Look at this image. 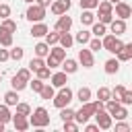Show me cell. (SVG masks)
<instances>
[{
  "instance_id": "cell-51",
  "label": "cell",
  "mask_w": 132,
  "mask_h": 132,
  "mask_svg": "<svg viewBox=\"0 0 132 132\" xmlns=\"http://www.w3.org/2000/svg\"><path fill=\"white\" fill-rule=\"evenodd\" d=\"M10 58V52L8 50H0V62H6Z\"/></svg>"
},
{
  "instance_id": "cell-34",
  "label": "cell",
  "mask_w": 132,
  "mask_h": 132,
  "mask_svg": "<svg viewBox=\"0 0 132 132\" xmlns=\"http://www.w3.org/2000/svg\"><path fill=\"white\" fill-rule=\"evenodd\" d=\"M58 41H60V31H54V33L47 31V35H45V43H47V45H56Z\"/></svg>"
},
{
  "instance_id": "cell-15",
  "label": "cell",
  "mask_w": 132,
  "mask_h": 132,
  "mask_svg": "<svg viewBox=\"0 0 132 132\" xmlns=\"http://www.w3.org/2000/svg\"><path fill=\"white\" fill-rule=\"evenodd\" d=\"M66 82H68V74H66L64 70H62V72L52 74V85H54V87H58V89H60V87H64Z\"/></svg>"
},
{
  "instance_id": "cell-7",
  "label": "cell",
  "mask_w": 132,
  "mask_h": 132,
  "mask_svg": "<svg viewBox=\"0 0 132 132\" xmlns=\"http://www.w3.org/2000/svg\"><path fill=\"white\" fill-rule=\"evenodd\" d=\"M113 10H116V16H118V19H124V21H126L128 16H132V8H130L126 2H122V0L113 4Z\"/></svg>"
},
{
  "instance_id": "cell-31",
  "label": "cell",
  "mask_w": 132,
  "mask_h": 132,
  "mask_svg": "<svg viewBox=\"0 0 132 132\" xmlns=\"http://www.w3.org/2000/svg\"><path fill=\"white\" fill-rule=\"evenodd\" d=\"M97 99L99 101H107V99H111V89H107V87H99V91H97Z\"/></svg>"
},
{
  "instance_id": "cell-42",
  "label": "cell",
  "mask_w": 132,
  "mask_h": 132,
  "mask_svg": "<svg viewBox=\"0 0 132 132\" xmlns=\"http://www.w3.org/2000/svg\"><path fill=\"white\" fill-rule=\"evenodd\" d=\"M111 21H113V14H111V12H99V23L109 25Z\"/></svg>"
},
{
  "instance_id": "cell-22",
  "label": "cell",
  "mask_w": 132,
  "mask_h": 132,
  "mask_svg": "<svg viewBox=\"0 0 132 132\" xmlns=\"http://www.w3.org/2000/svg\"><path fill=\"white\" fill-rule=\"evenodd\" d=\"M0 45H2V47H10V45H12V33L0 29Z\"/></svg>"
},
{
  "instance_id": "cell-53",
  "label": "cell",
  "mask_w": 132,
  "mask_h": 132,
  "mask_svg": "<svg viewBox=\"0 0 132 132\" xmlns=\"http://www.w3.org/2000/svg\"><path fill=\"white\" fill-rule=\"evenodd\" d=\"M35 2H37V4H39V6H43V8H47V6H50V2H52V0H35Z\"/></svg>"
},
{
  "instance_id": "cell-56",
  "label": "cell",
  "mask_w": 132,
  "mask_h": 132,
  "mask_svg": "<svg viewBox=\"0 0 132 132\" xmlns=\"http://www.w3.org/2000/svg\"><path fill=\"white\" fill-rule=\"evenodd\" d=\"M25 2H27V4H33V0H25Z\"/></svg>"
},
{
  "instance_id": "cell-55",
  "label": "cell",
  "mask_w": 132,
  "mask_h": 132,
  "mask_svg": "<svg viewBox=\"0 0 132 132\" xmlns=\"http://www.w3.org/2000/svg\"><path fill=\"white\" fill-rule=\"evenodd\" d=\"M109 2H111V4H116V2H120V0H109Z\"/></svg>"
},
{
  "instance_id": "cell-47",
  "label": "cell",
  "mask_w": 132,
  "mask_h": 132,
  "mask_svg": "<svg viewBox=\"0 0 132 132\" xmlns=\"http://www.w3.org/2000/svg\"><path fill=\"white\" fill-rule=\"evenodd\" d=\"M16 76H21L23 80H27V82H29V80H31V70H29V68H21V70L16 72Z\"/></svg>"
},
{
  "instance_id": "cell-17",
  "label": "cell",
  "mask_w": 132,
  "mask_h": 132,
  "mask_svg": "<svg viewBox=\"0 0 132 132\" xmlns=\"http://www.w3.org/2000/svg\"><path fill=\"white\" fill-rule=\"evenodd\" d=\"M58 43H60L62 47H66V50H68V47H72V43H74V37H72L68 31H60V41H58Z\"/></svg>"
},
{
  "instance_id": "cell-30",
  "label": "cell",
  "mask_w": 132,
  "mask_h": 132,
  "mask_svg": "<svg viewBox=\"0 0 132 132\" xmlns=\"http://www.w3.org/2000/svg\"><path fill=\"white\" fill-rule=\"evenodd\" d=\"M39 95H41V99H54V85H43V89L39 91Z\"/></svg>"
},
{
  "instance_id": "cell-1",
  "label": "cell",
  "mask_w": 132,
  "mask_h": 132,
  "mask_svg": "<svg viewBox=\"0 0 132 132\" xmlns=\"http://www.w3.org/2000/svg\"><path fill=\"white\" fill-rule=\"evenodd\" d=\"M93 116H95V101L93 103L87 101V103H82V107L78 111H74V122L76 124H87Z\"/></svg>"
},
{
  "instance_id": "cell-13",
  "label": "cell",
  "mask_w": 132,
  "mask_h": 132,
  "mask_svg": "<svg viewBox=\"0 0 132 132\" xmlns=\"http://www.w3.org/2000/svg\"><path fill=\"white\" fill-rule=\"evenodd\" d=\"M62 70H64L66 74H74V72L78 70V62L72 60V58H64V60H62Z\"/></svg>"
},
{
  "instance_id": "cell-38",
  "label": "cell",
  "mask_w": 132,
  "mask_h": 132,
  "mask_svg": "<svg viewBox=\"0 0 132 132\" xmlns=\"http://www.w3.org/2000/svg\"><path fill=\"white\" fill-rule=\"evenodd\" d=\"M99 12H113V4L109 2V0H103V2H99Z\"/></svg>"
},
{
  "instance_id": "cell-35",
  "label": "cell",
  "mask_w": 132,
  "mask_h": 132,
  "mask_svg": "<svg viewBox=\"0 0 132 132\" xmlns=\"http://www.w3.org/2000/svg\"><path fill=\"white\" fill-rule=\"evenodd\" d=\"M14 107H16V113H21V116H31V105H29V103H21V101H19Z\"/></svg>"
},
{
  "instance_id": "cell-52",
  "label": "cell",
  "mask_w": 132,
  "mask_h": 132,
  "mask_svg": "<svg viewBox=\"0 0 132 132\" xmlns=\"http://www.w3.org/2000/svg\"><path fill=\"white\" fill-rule=\"evenodd\" d=\"M85 130H87V132H97V130H99V126H97V124H87V126H85Z\"/></svg>"
},
{
  "instance_id": "cell-20",
  "label": "cell",
  "mask_w": 132,
  "mask_h": 132,
  "mask_svg": "<svg viewBox=\"0 0 132 132\" xmlns=\"http://www.w3.org/2000/svg\"><path fill=\"white\" fill-rule=\"evenodd\" d=\"M4 103L10 107V105H16L19 103V91H8V93H4Z\"/></svg>"
},
{
  "instance_id": "cell-41",
  "label": "cell",
  "mask_w": 132,
  "mask_h": 132,
  "mask_svg": "<svg viewBox=\"0 0 132 132\" xmlns=\"http://www.w3.org/2000/svg\"><path fill=\"white\" fill-rule=\"evenodd\" d=\"M124 91H126V89H124L122 85L113 87V89H111V99H118V101H120V99H122V95H124Z\"/></svg>"
},
{
  "instance_id": "cell-32",
  "label": "cell",
  "mask_w": 132,
  "mask_h": 132,
  "mask_svg": "<svg viewBox=\"0 0 132 132\" xmlns=\"http://www.w3.org/2000/svg\"><path fill=\"white\" fill-rule=\"evenodd\" d=\"M80 23H82V25H93V23H95V14H93L91 10H82V14H80Z\"/></svg>"
},
{
  "instance_id": "cell-33",
  "label": "cell",
  "mask_w": 132,
  "mask_h": 132,
  "mask_svg": "<svg viewBox=\"0 0 132 132\" xmlns=\"http://www.w3.org/2000/svg\"><path fill=\"white\" fill-rule=\"evenodd\" d=\"M60 118H62V122L74 120V109H70L68 105H66V107H62V109H60Z\"/></svg>"
},
{
  "instance_id": "cell-40",
  "label": "cell",
  "mask_w": 132,
  "mask_h": 132,
  "mask_svg": "<svg viewBox=\"0 0 132 132\" xmlns=\"http://www.w3.org/2000/svg\"><path fill=\"white\" fill-rule=\"evenodd\" d=\"M29 85H31V89H33L35 93H39V91L43 89V85H45V82H43L41 78H33V80H29Z\"/></svg>"
},
{
  "instance_id": "cell-26",
  "label": "cell",
  "mask_w": 132,
  "mask_h": 132,
  "mask_svg": "<svg viewBox=\"0 0 132 132\" xmlns=\"http://www.w3.org/2000/svg\"><path fill=\"white\" fill-rule=\"evenodd\" d=\"M105 31H107V25H103V23H93L91 33H93L95 37H103V35H105Z\"/></svg>"
},
{
  "instance_id": "cell-21",
  "label": "cell",
  "mask_w": 132,
  "mask_h": 132,
  "mask_svg": "<svg viewBox=\"0 0 132 132\" xmlns=\"http://www.w3.org/2000/svg\"><path fill=\"white\" fill-rule=\"evenodd\" d=\"M33 50H35V56H39V58H45V56H50V45H47L45 41L37 43Z\"/></svg>"
},
{
  "instance_id": "cell-2",
  "label": "cell",
  "mask_w": 132,
  "mask_h": 132,
  "mask_svg": "<svg viewBox=\"0 0 132 132\" xmlns=\"http://www.w3.org/2000/svg\"><path fill=\"white\" fill-rule=\"evenodd\" d=\"M50 124V116L45 111V107H37L31 116H29V126H35V128H45Z\"/></svg>"
},
{
  "instance_id": "cell-50",
  "label": "cell",
  "mask_w": 132,
  "mask_h": 132,
  "mask_svg": "<svg viewBox=\"0 0 132 132\" xmlns=\"http://www.w3.org/2000/svg\"><path fill=\"white\" fill-rule=\"evenodd\" d=\"M130 130V126L126 124V122H120V124H116V132H128Z\"/></svg>"
},
{
  "instance_id": "cell-11",
  "label": "cell",
  "mask_w": 132,
  "mask_h": 132,
  "mask_svg": "<svg viewBox=\"0 0 132 132\" xmlns=\"http://www.w3.org/2000/svg\"><path fill=\"white\" fill-rule=\"evenodd\" d=\"M109 29H111V33L113 35H122V33H126V21L124 19H113L111 23H109Z\"/></svg>"
},
{
  "instance_id": "cell-39",
  "label": "cell",
  "mask_w": 132,
  "mask_h": 132,
  "mask_svg": "<svg viewBox=\"0 0 132 132\" xmlns=\"http://www.w3.org/2000/svg\"><path fill=\"white\" fill-rule=\"evenodd\" d=\"M111 118H116V120H126V118H128V109H126L124 105H120V107L116 109V113H113Z\"/></svg>"
},
{
  "instance_id": "cell-12",
  "label": "cell",
  "mask_w": 132,
  "mask_h": 132,
  "mask_svg": "<svg viewBox=\"0 0 132 132\" xmlns=\"http://www.w3.org/2000/svg\"><path fill=\"white\" fill-rule=\"evenodd\" d=\"M47 31H50V29H47V25H45L43 21H39V23H35V25L31 27V35H33V37H45Z\"/></svg>"
},
{
  "instance_id": "cell-9",
  "label": "cell",
  "mask_w": 132,
  "mask_h": 132,
  "mask_svg": "<svg viewBox=\"0 0 132 132\" xmlns=\"http://www.w3.org/2000/svg\"><path fill=\"white\" fill-rule=\"evenodd\" d=\"M70 27H72V19H70L66 12L60 14L58 21H56V31H70Z\"/></svg>"
},
{
  "instance_id": "cell-18",
  "label": "cell",
  "mask_w": 132,
  "mask_h": 132,
  "mask_svg": "<svg viewBox=\"0 0 132 132\" xmlns=\"http://www.w3.org/2000/svg\"><path fill=\"white\" fill-rule=\"evenodd\" d=\"M103 68H105V72H107V74H116V72L120 70V60H118V58H109V60L105 62V66H103Z\"/></svg>"
},
{
  "instance_id": "cell-43",
  "label": "cell",
  "mask_w": 132,
  "mask_h": 132,
  "mask_svg": "<svg viewBox=\"0 0 132 132\" xmlns=\"http://www.w3.org/2000/svg\"><path fill=\"white\" fill-rule=\"evenodd\" d=\"M62 62L60 60H56V58H52V56H47V60H45V66L50 68V70H54V68H58Z\"/></svg>"
},
{
  "instance_id": "cell-37",
  "label": "cell",
  "mask_w": 132,
  "mask_h": 132,
  "mask_svg": "<svg viewBox=\"0 0 132 132\" xmlns=\"http://www.w3.org/2000/svg\"><path fill=\"white\" fill-rule=\"evenodd\" d=\"M89 50H91V52H99V50H103V43H101V39H99V37H95V39H89Z\"/></svg>"
},
{
  "instance_id": "cell-6",
  "label": "cell",
  "mask_w": 132,
  "mask_h": 132,
  "mask_svg": "<svg viewBox=\"0 0 132 132\" xmlns=\"http://www.w3.org/2000/svg\"><path fill=\"white\" fill-rule=\"evenodd\" d=\"M95 120H97V126H99L101 130H109V128H111V116H109L105 109L95 111Z\"/></svg>"
},
{
  "instance_id": "cell-16",
  "label": "cell",
  "mask_w": 132,
  "mask_h": 132,
  "mask_svg": "<svg viewBox=\"0 0 132 132\" xmlns=\"http://www.w3.org/2000/svg\"><path fill=\"white\" fill-rule=\"evenodd\" d=\"M116 58L120 60V62H126V60H130L132 58V43H124V47L116 54Z\"/></svg>"
},
{
  "instance_id": "cell-45",
  "label": "cell",
  "mask_w": 132,
  "mask_h": 132,
  "mask_svg": "<svg viewBox=\"0 0 132 132\" xmlns=\"http://www.w3.org/2000/svg\"><path fill=\"white\" fill-rule=\"evenodd\" d=\"M23 54H25V52H23V47H14V50H10V58H12V60H16V62L23 58Z\"/></svg>"
},
{
  "instance_id": "cell-28",
  "label": "cell",
  "mask_w": 132,
  "mask_h": 132,
  "mask_svg": "<svg viewBox=\"0 0 132 132\" xmlns=\"http://www.w3.org/2000/svg\"><path fill=\"white\" fill-rule=\"evenodd\" d=\"M12 120V113H10V109H8V105L4 103V105H0V122H4V124H8Z\"/></svg>"
},
{
  "instance_id": "cell-5",
  "label": "cell",
  "mask_w": 132,
  "mask_h": 132,
  "mask_svg": "<svg viewBox=\"0 0 132 132\" xmlns=\"http://www.w3.org/2000/svg\"><path fill=\"white\" fill-rule=\"evenodd\" d=\"M25 16H27V21H31V23H39V21L45 19V8L39 6V4H31V6L27 8Z\"/></svg>"
},
{
  "instance_id": "cell-24",
  "label": "cell",
  "mask_w": 132,
  "mask_h": 132,
  "mask_svg": "<svg viewBox=\"0 0 132 132\" xmlns=\"http://www.w3.org/2000/svg\"><path fill=\"white\" fill-rule=\"evenodd\" d=\"M76 97H78V101H80V103L91 101V89H89V87H80V89H78V93H76Z\"/></svg>"
},
{
  "instance_id": "cell-36",
  "label": "cell",
  "mask_w": 132,
  "mask_h": 132,
  "mask_svg": "<svg viewBox=\"0 0 132 132\" xmlns=\"http://www.w3.org/2000/svg\"><path fill=\"white\" fill-rule=\"evenodd\" d=\"M99 6V0H80V8L82 10H93Z\"/></svg>"
},
{
  "instance_id": "cell-4",
  "label": "cell",
  "mask_w": 132,
  "mask_h": 132,
  "mask_svg": "<svg viewBox=\"0 0 132 132\" xmlns=\"http://www.w3.org/2000/svg\"><path fill=\"white\" fill-rule=\"evenodd\" d=\"M72 101V91L64 85V87H60V93L58 95H54V105L58 107V109H62V107H66L68 103Z\"/></svg>"
},
{
  "instance_id": "cell-46",
  "label": "cell",
  "mask_w": 132,
  "mask_h": 132,
  "mask_svg": "<svg viewBox=\"0 0 132 132\" xmlns=\"http://www.w3.org/2000/svg\"><path fill=\"white\" fill-rule=\"evenodd\" d=\"M37 78H41V80L50 78V68H47V66H41V68L37 70Z\"/></svg>"
},
{
  "instance_id": "cell-3",
  "label": "cell",
  "mask_w": 132,
  "mask_h": 132,
  "mask_svg": "<svg viewBox=\"0 0 132 132\" xmlns=\"http://www.w3.org/2000/svg\"><path fill=\"white\" fill-rule=\"evenodd\" d=\"M101 43H103V50H107L109 54H118L122 47H124V43H122V39L118 37V35H105L103 39H101Z\"/></svg>"
},
{
  "instance_id": "cell-44",
  "label": "cell",
  "mask_w": 132,
  "mask_h": 132,
  "mask_svg": "<svg viewBox=\"0 0 132 132\" xmlns=\"http://www.w3.org/2000/svg\"><path fill=\"white\" fill-rule=\"evenodd\" d=\"M120 103H122V105H132V91H124Z\"/></svg>"
},
{
  "instance_id": "cell-54",
  "label": "cell",
  "mask_w": 132,
  "mask_h": 132,
  "mask_svg": "<svg viewBox=\"0 0 132 132\" xmlns=\"http://www.w3.org/2000/svg\"><path fill=\"white\" fill-rule=\"evenodd\" d=\"M4 126H6V124H4V122H0V132H4Z\"/></svg>"
},
{
  "instance_id": "cell-29",
  "label": "cell",
  "mask_w": 132,
  "mask_h": 132,
  "mask_svg": "<svg viewBox=\"0 0 132 132\" xmlns=\"http://www.w3.org/2000/svg\"><path fill=\"white\" fill-rule=\"evenodd\" d=\"M10 85H12V89H14V91H23V89L27 87V80H23L21 76H16V74H14V76H12V80H10Z\"/></svg>"
},
{
  "instance_id": "cell-48",
  "label": "cell",
  "mask_w": 132,
  "mask_h": 132,
  "mask_svg": "<svg viewBox=\"0 0 132 132\" xmlns=\"http://www.w3.org/2000/svg\"><path fill=\"white\" fill-rule=\"evenodd\" d=\"M64 130L66 132H76L78 130V124H74L72 120H68V122H64Z\"/></svg>"
},
{
  "instance_id": "cell-8",
  "label": "cell",
  "mask_w": 132,
  "mask_h": 132,
  "mask_svg": "<svg viewBox=\"0 0 132 132\" xmlns=\"http://www.w3.org/2000/svg\"><path fill=\"white\" fill-rule=\"evenodd\" d=\"M78 62H80L85 68H91V66L95 64L93 52H91V50H80V52H78Z\"/></svg>"
},
{
  "instance_id": "cell-49",
  "label": "cell",
  "mask_w": 132,
  "mask_h": 132,
  "mask_svg": "<svg viewBox=\"0 0 132 132\" xmlns=\"http://www.w3.org/2000/svg\"><path fill=\"white\" fill-rule=\"evenodd\" d=\"M10 16V6L8 4H0V19H8Z\"/></svg>"
},
{
  "instance_id": "cell-27",
  "label": "cell",
  "mask_w": 132,
  "mask_h": 132,
  "mask_svg": "<svg viewBox=\"0 0 132 132\" xmlns=\"http://www.w3.org/2000/svg\"><path fill=\"white\" fill-rule=\"evenodd\" d=\"M41 66H45V62H43V58H39V56H35V58H31V62H29V70L31 72H37Z\"/></svg>"
},
{
  "instance_id": "cell-23",
  "label": "cell",
  "mask_w": 132,
  "mask_h": 132,
  "mask_svg": "<svg viewBox=\"0 0 132 132\" xmlns=\"http://www.w3.org/2000/svg\"><path fill=\"white\" fill-rule=\"evenodd\" d=\"M89 39H91V31H85V29H80V31L76 33V37H74V41H76V43H80V45L89 43Z\"/></svg>"
},
{
  "instance_id": "cell-10",
  "label": "cell",
  "mask_w": 132,
  "mask_h": 132,
  "mask_svg": "<svg viewBox=\"0 0 132 132\" xmlns=\"http://www.w3.org/2000/svg\"><path fill=\"white\" fill-rule=\"evenodd\" d=\"M68 8H70V0H56V2H52V12H54L56 16L64 14Z\"/></svg>"
},
{
  "instance_id": "cell-57",
  "label": "cell",
  "mask_w": 132,
  "mask_h": 132,
  "mask_svg": "<svg viewBox=\"0 0 132 132\" xmlns=\"http://www.w3.org/2000/svg\"><path fill=\"white\" fill-rule=\"evenodd\" d=\"M0 80H2V74H0Z\"/></svg>"
},
{
  "instance_id": "cell-19",
  "label": "cell",
  "mask_w": 132,
  "mask_h": 132,
  "mask_svg": "<svg viewBox=\"0 0 132 132\" xmlns=\"http://www.w3.org/2000/svg\"><path fill=\"white\" fill-rule=\"evenodd\" d=\"M50 56L62 62V60L66 58V47H62V45H56V47H50Z\"/></svg>"
},
{
  "instance_id": "cell-25",
  "label": "cell",
  "mask_w": 132,
  "mask_h": 132,
  "mask_svg": "<svg viewBox=\"0 0 132 132\" xmlns=\"http://www.w3.org/2000/svg\"><path fill=\"white\" fill-rule=\"evenodd\" d=\"M0 29H4V31H8V33H14V31H16V23H14L12 19H2Z\"/></svg>"
},
{
  "instance_id": "cell-14",
  "label": "cell",
  "mask_w": 132,
  "mask_h": 132,
  "mask_svg": "<svg viewBox=\"0 0 132 132\" xmlns=\"http://www.w3.org/2000/svg\"><path fill=\"white\" fill-rule=\"evenodd\" d=\"M12 124H14V128H16V130H21V132L29 128V120H27V116H21V113L12 116Z\"/></svg>"
}]
</instances>
